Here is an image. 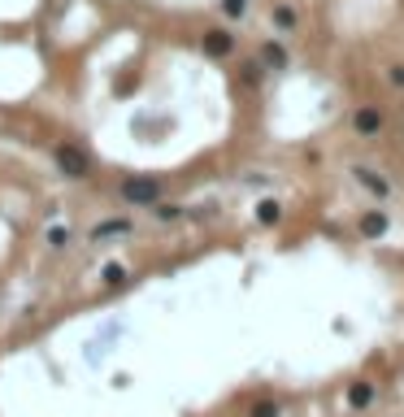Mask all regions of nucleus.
Listing matches in <instances>:
<instances>
[{"mask_svg":"<svg viewBox=\"0 0 404 417\" xmlns=\"http://www.w3.org/2000/svg\"><path fill=\"white\" fill-rule=\"evenodd\" d=\"M222 9L231 13V18H244V9H248V0H222Z\"/></svg>","mask_w":404,"mask_h":417,"instance_id":"dca6fc26","label":"nucleus"},{"mask_svg":"<svg viewBox=\"0 0 404 417\" xmlns=\"http://www.w3.org/2000/svg\"><path fill=\"white\" fill-rule=\"evenodd\" d=\"M256 61H261V70H287V48L274 44V39H265L261 53H256Z\"/></svg>","mask_w":404,"mask_h":417,"instance_id":"39448f33","label":"nucleus"},{"mask_svg":"<svg viewBox=\"0 0 404 417\" xmlns=\"http://www.w3.org/2000/svg\"><path fill=\"white\" fill-rule=\"evenodd\" d=\"M279 218H283V204L279 200H261V204H256V222H261V227H274Z\"/></svg>","mask_w":404,"mask_h":417,"instance_id":"9d476101","label":"nucleus"},{"mask_svg":"<svg viewBox=\"0 0 404 417\" xmlns=\"http://www.w3.org/2000/svg\"><path fill=\"white\" fill-rule=\"evenodd\" d=\"M361 235L365 239H383L387 235V213H378V208H374V213H365L361 218Z\"/></svg>","mask_w":404,"mask_h":417,"instance_id":"0eeeda50","label":"nucleus"},{"mask_svg":"<svg viewBox=\"0 0 404 417\" xmlns=\"http://www.w3.org/2000/svg\"><path fill=\"white\" fill-rule=\"evenodd\" d=\"M244 83H261V61H244Z\"/></svg>","mask_w":404,"mask_h":417,"instance_id":"ddd939ff","label":"nucleus"},{"mask_svg":"<svg viewBox=\"0 0 404 417\" xmlns=\"http://www.w3.org/2000/svg\"><path fill=\"white\" fill-rule=\"evenodd\" d=\"M387 83H392L396 91H404V66L396 61V66H387Z\"/></svg>","mask_w":404,"mask_h":417,"instance_id":"f8f14e48","label":"nucleus"},{"mask_svg":"<svg viewBox=\"0 0 404 417\" xmlns=\"http://www.w3.org/2000/svg\"><path fill=\"white\" fill-rule=\"evenodd\" d=\"M179 213H183V204H157V218L161 222H174Z\"/></svg>","mask_w":404,"mask_h":417,"instance_id":"2eb2a0df","label":"nucleus"},{"mask_svg":"<svg viewBox=\"0 0 404 417\" xmlns=\"http://www.w3.org/2000/svg\"><path fill=\"white\" fill-rule=\"evenodd\" d=\"M252 417H279V405H270V400H261V405L252 409Z\"/></svg>","mask_w":404,"mask_h":417,"instance_id":"f3484780","label":"nucleus"},{"mask_svg":"<svg viewBox=\"0 0 404 417\" xmlns=\"http://www.w3.org/2000/svg\"><path fill=\"white\" fill-rule=\"evenodd\" d=\"M274 26H279V30H292L296 26V9L292 5H279V9H274Z\"/></svg>","mask_w":404,"mask_h":417,"instance_id":"9b49d317","label":"nucleus"},{"mask_svg":"<svg viewBox=\"0 0 404 417\" xmlns=\"http://www.w3.org/2000/svg\"><path fill=\"white\" fill-rule=\"evenodd\" d=\"M383 126H387V118H383V109H378V105H361V109H357V118H352V131H357L361 139L383 135Z\"/></svg>","mask_w":404,"mask_h":417,"instance_id":"7ed1b4c3","label":"nucleus"},{"mask_svg":"<svg viewBox=\"0 0 404 417\" xmlns=\"http://www.w3.org/2000/svg\"><path fill=\"white\" fill-rule=\"evenodd\" d=\"M118 196H122L126 204H157V200H161V183H157V179H126V183L118 187Z\"/></svg>","mask_w":404,"mask_h":417,"instance_id":"f257e3e1","label":"nucleus"},{"mask_svg":"<svg viewBox=\"0 0 404 417\" xmlns=\"http://www.w3.org/2000/svg\"><path fill=\"white\" fill-rule=\"evenodd\" d=\"M105 283H109V287L126 283V269H122V265H105Z\"/></svg>","mask_w":404,"mask_h":417,"instance_id":"4468645a","label":"nucleus"},{"mask_svg":"<svg viewBox=\"0 0 404 417\" xmlns=\"http://www.w3.org/2000/svg\"><path fill=\"white\" fill-rule=\"evenodd\" d=\"M126 231H131L126 218H109V222H100V227L91 231V239H113V235H126Z\"/></svg>","mask_w":404,"mask_h":417,"instance_id":"6e6552de","label":"nucleus"},{"mask_svg":"<svg viewBox=\"0 0 404 417\" xmlns=\"http://www.w3.org/2000/svg\"><path fill=\"white\" fill-rule=\"evenodd\" d=\"M352 174H357V183H361L365 191H374L378 200L387 196V191H392V187H387V179H383V174H374V170H365V166H357V170H352Z\"/></svg>","mask_w":404,"mask_h":417,"instance_id":"423d86ee","label":"nucleus"},{"mask_svg":"<svg viewBox=\"0 0 404 417\" xmlns=\"http://www.w3.org/2000/svg\"><path fill=\"white\" fill-rule=\"evenodd\" d=\"M48 239H53V244L61 248V244H66V239H70V231H66V227H53V235H48Z\"/></svg>","mask_w":404,"mask_h":417,"instance_id":"a211bd4d","label":"nucleus"},{"mask_svg":"<svg viewBox=\"0 0 404 417\" xmlns=\"http://www.w3.org/2000/svg\"><path fill=\"white\" fill-rule=\"evenodd\" d=\"M348 405H352V409L374 405V387H369V382H352V387H348Z\"/></svg>","mask_w":404,"mask_h":417,"instance_id":"1a4fd4ad","label":"nucleus"},{"mask_svg":"<svg viewBox=\"0 0 404 417\" xmlns=\"http://www.w3.org/2000/svg\"><path fill=\"white\" fill-rule=\"evenodd\" d=\"M204 53L209 57H231V48H235V35L231 30H222V26H213V30H204Z\"/></svg>","mask_w":404,"mask_h":417,"instance_id":"20e7f679","label":"nucleus"},{"mask_svg":"<svg viewBox=\"0 0 404 417\" xmlns=\"http://www.w3.org/2000/svg\"><path fill=\"white\" fill-rule=\"evenodd\" d=\"M53 157H57V166H61V174H66V179H87V157L78 152L74 143H57Z\"/></svg>","mask_w":404,"mask_h":417,"instance_id":"f03ea898","label":"nucleus"}]
</instances>
